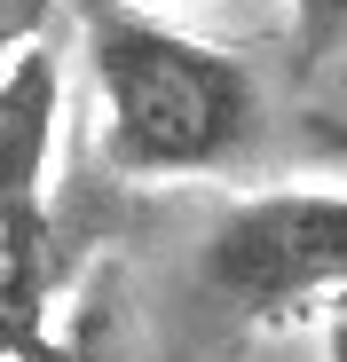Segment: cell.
Segmentation results:
<instances>
[{
    "label": "cell",
    "mask_w": 347,
    "mask_h": 362,
    "mask_svg": "<svg viewBox=\"0 0 347 362\" xmlns=\"http://www.w3.org/2000/svg\"><path fill=\"white\" fill-rule=\"evenodd\" d=\"M55 110H64V55L32 40L24 55L0 64V323L16 339L64 291V276H55V205H47Z\"/></svg>",
    "instance_id": "3957f363"
},
{
    "label": "cell",
    "mask_w": 347,
    "mask_h": 362,
    "mask_svg": "<svg viewBox=\"0 0 347 362\" xmlns=\"http://www.w3.org/2000/svg\"><path fill=\"white\" fill-rule=\"evenodd\" d=\"M55 8H64V0H0V64H8V55H24L32 40H47Z\"/></svg>",
    "instance_id": "8992f818"
},
{
    "label": "cell",
    "mask_w": 347,
    "mask_h": 362,
    "mask_svg": "<svg viewBox=\"0 0 347 362\" xmlns=\"http://www.w3.org/2000/svg\"><path fill=\"white\" fill-rule=\"evenodd\" d=\"M72 24L110 173L182 181V173H221L253 150L261 95L237 55L174 32L135 0H72Z\"/></svg>",
    "instance_id": "6da1fadb"
},
{
    "label": "cell",
    "mask_w": 347,
    "mask_h": 362,
    "mask_svg": "<svg viewBox=\"0 0 347 362\" xmlns=\"http://www.w3.org/2000/svg\"><path fill=\"white\" fill-rule=\"evenodd\" d=\"M324 362H347V308L324 315Z\"/></svg>",
    "instance_id": "52a82bcc"
},
{
    "label": "cell",
    "mask_w": 347,
    "mask_h": 362,
    "mask_svg": "<svg viewBox=\"0 0 347 362\" xmlns=\"http://www.w3.org/2000/svg\"><path fill=\"white\" fill-rule=\"evenodd\" d=\"M198 276L237 323L347 308V189H261L229 205L198 252Z\"/></svg>",
    "instance_id": "7a4b0ae2"
},
{
    "label": "cell",
    "mask_w": 347,
    "mask_h": 362,
    "mask_svg": "<svg viewBox=\"0 0 347 362\" xmlns=\"http://www.w3.org/2000/svg\"><path fill=\"white\" fill-rule=\"evenodd\" d=\"M8 362H110V284H87L79 299L55 291L47 315L8 346Z\"/></svg>",
    "instance_id": "277c9868"
},
{
    "label": "cell",
    "mask_w": 347,
    "mask_h": 362,
    "mask_svg": "<svg viewBox=\"0 0 347 362\" xmlns=\"http://www.w3.org/2000/svg\"><path fill=\"white\" fill-rule=\"evenodd\" d=\"M284 8H292V47H300V64L324 71L331 47L347 40V0H284Z\"/></svg>",
    "instance_id": "5b68a950"
},
{
    "label": "cell",
    "mask_w": 347,
    "mask_h": 362,
    "mask_svg": "<svg viewBox=\"0 0 347 362\" xmlns=\"http://www.w3.org/2000/svg\"><path fill=\"white\" fill-rule=\"evenodd\" d=\"M8 346H16V331H8V323H0V362H8Z\"/></svg>",
    "instance_id": "ba28073f"
}]
</instances>
